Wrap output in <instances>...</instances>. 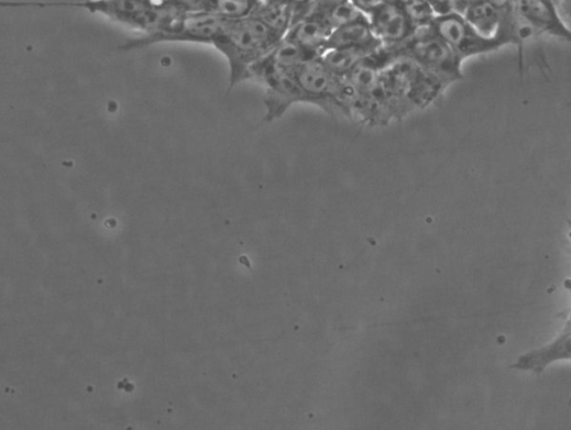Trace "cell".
<instances>
[{"instance_id": "1", "label": "cell", "mask_w": 571, "mask_h": 430, "mask_svg": "<svg viewBox=\"0 0 571 430\" xmlns=\"http://www.w3.org/2000/svg\"><path fill=\"white\" fill-rule=\"evenodd\" d=\"M283 38L281 34L252 15L226 20L212 46L228 62L230 88L251 79L252 66L270 54Z\"/></svg>"}, {"instance_id": "2", "label": "cell", "mask_w": 571, "mask_h": 430, "mask_svg": "<svg viewBox=\"0 0 571 430\" xmlns=\"http://www.w3.org/2000/svg\"><path fill=\"white\" fill-rule=\"evenodd\" d=\"M382 78L395 120L427 109L448 89L439 79L405 57H398L384 68Z\"/></svg>"}, {"instance_id": "3", "label": "cell", "mask_w": 571, "mask_h": 430, "mask_svg": "<svg viewBox=\"0 0 571 430\" xmlns=\"http://www.w3.org/2000/svg\"><path fill=\"white\" fill-rule=\"evenodd\" d=\"M72 10L105 16L143 35L165 31L185 15L168 0H77Z\"/></svg>"}, {"instance_id": "4", "label": "cell", "mask_w": 571, "mask_h": 430, "mask_svg": "<svg viewBox=\"0 0 571 430\" xmlns=\"http://www.w3.org/2000/svg\"><path fill=\"white\" fill-rule=\"evenodd\" d=\"M294 80L299 103L317 107L333 117L353 119L345 79L326 66L320 57L304 62L296 69Z\"/></svg>"}, {"instance_id": "5", "label": "cell", "mask_w": 571, "mask_h": 430, "mask_svg": "<svg viewBox=\"0 0 571 430\" xmlns=\"http://www.w3.org/2000/svg\"><path fill=\"white\" fill-rule=\"evenodd\" d=\"M394 47L398 57L413 60L447 88L463 78V62L430 25L417 30L409 40Z\"/></svg>"}, {"instance_id": "6", "label": "cell", "mask_w": 571, "mask_h": 430, "mask_svg": "<svg viewBox=\"0 0 571 430\" xmlns=\"http://www.w3.org/2000/svg\"><path fill=\"white\" fill-rule=\"evenodd\" d=\"M224 23L226 19L213 13L185 14L167 30L128 41L120 46V49L130 52L160 43L212 45L220 35Z\"/></svg>"}, {"instance_id": "7", "label": "cell", "mask_w": 571, "mask_h": 430, "mask_svg": "<svg viewBox=\"0 0 571 430\" xmlns=\"http://www.w3.org/2000/svg\"><path fill=\"white\" fill-rule=\"evenodd\" d=\"M430 27L462 62L495 53L507 46L498 36L482 35L459 13L437 15Z\"/></svg>"}, {"instance_id": "8", "label": "cell", "mask_w": 571, "mask_h": 430, "mask_svg": "<svg viewBox=\"0 0 571 430\" xmlns=\"http://www.w3.org/2000/svg\"><path fill=\"white\" fill-rule=\"evenodd\" d=\"M563 0H510L513 10L529 24L538 36L570 41V31L560 8Z\"/></svg>"}, {"instance_id": "9", "label": "cell", "mask_w": 571, "mask_h": 430, "mask_svg": "<svg viewBox=\"0 0 571 430\" xmlns=\"http://www.w3.org/2000/svg\"><path fill=\"white\" fill-rule=\"evenodd\" d=\"M366 18L373 34L383 45L397 46L417 31L399 0H385L369 12Z\"/></svg>"}, {"instance_id": "10", "label": "cell", "mask_w": 571, "mask_h": 430, "mask_svg": "<svg viewBox=\"0 0 571 430\" xmlns=\"http://www.w3.org/2000/svg\"><path fill=\"white\" fill-rule=\"evenodd\" d=\"M332 32L333 30L322 19L307 15L294 23L283 40L299 47L311 58H316L326 51Z\"/></svg>"}, {"instance_id": "11", "label": "cell", "mask_w": 571, "mask_h": 430, "mask_svg": "<svg viewBox=\"0 0 571 430\" xmlns=\"http://www.w3.org/2000/svg\"><path fill=\"white\" fill-rule=\"evenodd\" d=\"M382 43L375 37L365 16L334 30L326 46V51L331 48L364 47L377 48Z\"/></svg>"}, {"instance_id": "12", "label": "cell", "mask_w": 571, "mask_h": 430, "mask_svg": "<svg viewBox=\"0 0 571 430\" xmlns=\"http://www.w3.org/2000/svg\"><path fill=\"white\" fill-rule=\"evenodd\" d=\"M503 11L488 0H470L461 15L482 35L497 37Z\"/></svg>"}, {"instance_id": "13", "label": "cell", "mask_w": 571, "mask_h": 430, "mask_svg": "<svg viewBox=\"0 0 571 430\" xmlns=\"http://www.w3.org/2000/svg\"><path fill=\"white\" fill-rule=\"evenodd\" d=\"M251 15L283 37L294 23V9L287 0H260Z\"/></svg>"}, {"instance_id": "14", "label": "cell", "mask_w": 571, "mask_h": 430, "mask_svg": "<svg viewBox=\"0 0 571 430\" xmlns=\"http://www.w3.org/2000/svg\"><path fill=\"white\" fill-rule=\"evenodd\" d=\"M569 332L561 335L550 348H546L541 351L535 352L534 354L521 357L519 368L524 370H542L554 360L563 359V353L569 354Z\"/></svg>"}, {"instance_id": "15", "label": "cell", "mask_w": 571, "mask_h": 430, "mask_svg": "<svg viewBox=\"0 0 571 430\" xmlns=\"http://www.w3.org/2000/svg\"><path fill=\"white\" fill-rule=\"evenodd\" d=\"M260 0H215L213 14L226 20H235L250 16Z\"/></svg>"}, {"instance_id": "16", "label": "cell", "mask_w": 571, "mask_h": 430, "mask_svg": "<svg viewBox=\"0 0 571 430\" xmlns=\"http://www.w3.org/2000/svg\"><path fill=\"white\" fill-rule=\"evenodd\" d=\"M178 11L185 14L213 13L215 0H168Z\"/></svg>"}, {"instance_id": "17", "label": "cell", "mask_w": 571, "mask_h": 430, "mask_svg": "<svg viewBox=\"0 0 571 430\" xmlns=\"http://www.w3.org/2000/svg\"><path fill=\"white\" fill-rule=\"evenodd\" d=\"M345 2L348 0H311L309 14L322 15Z\"/></svg>"}, {"instance_id": "18", "label": "cell", "mask_w": 571, "mask_h": 430, "mask_svg": "<svg viewBox=\"0 0 571 430\" xmlns=\"http://www.w3.org/2000/svg\"><path fill=\"white\" fill-rule=\"evenodd\" d=\"M365 15L373 9L385 2V0H350Z\"/></svg>"}]
</instances>
